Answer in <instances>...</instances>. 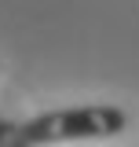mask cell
<instances>
[{
    "label": "cell",
    "instance_id": "6da1fadb",
    "mask_svg": "<svg viewBox=\"0 0 139 147\" xmlns=\"http://www.w3.org/2000/svg\"><path fill=\"white\" fill-rule=\"evenodd\" d=\"M128 125V114L110 103H92V107H62L37 114L33 121L18 125L15 144L37 147V144H59V140H106L117 136Z\"/></svg>",
    "mask_w": 139,
    "mask_h": 147
}]
</instances>
